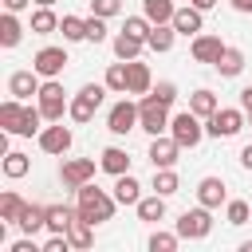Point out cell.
Returning <instances> with one entry per match:
<instances>
[{
  "label": "cell",
  "instance_id": "ee69618b",
  "mask_svg": "<svg viewBox=\"0 0 252 252\" xmlns=\"http://www.w3.org/2000/svg\"><path fill=\"white\" fill-rule=\"evenodd\" d=\"M12 252H43V248H35V244L24 236V240H16V244H12Z\"/></svg>",
  "mask_w": 252,
  "mask_h": 252
},
{
  "label": "cell",
  "instance_id": "7a4b0ae2",
  "mask_svg": "<svg viewBox=\"0 0 252 252\" xmlns=\"http://www.w3.org/2000/svg\"><path fill=\"white\" fill-rule=\"evenodd\" d=\"M138 130H146L150 138L165 134L169 130V106L161 98H154V94H142L138 98Z\"/></svg>",
  "mask_w": 252,
  "mask_h": 252
},
{
  "label": "cell",
  "instance_id": "4dcf8cb0",
  "mask_svg": "<svg viewBox=\"0 0 252 252\" xmlns=\"http://www.w3.org/2000/svg\"><path fill=\"white\" fill-rule=\"evenodd\" d=\"M0 169H4V177L20 181V177L32 169V158H28V154H20V150H8V154H4V161H0Z\"/></svg>",
  "mask_w": 252,
  "mask_h": 252
},
{
  "label": "cell",
  "instance_id": "e0dca14e",
  "mask_svg": "<svg viewBox=\"0 0 252 252\" xmlns=\"http://www.w3.org/2000/svg\"><path fill=\"white\" fill-rule=\"evenodd\" d=\"M98 169H106L110 177H122V173H130V154L118 150V146H106L98 154Z\"/></svg>",
  "mask_w": 252,
  "mask_h": 252
},
{
  "label": "cell",
  "instance_id": "5bb4252c",
  "mask_svg": "<svg viewBox=\"0 0 252 252\" xmlns=\"http://www.w3.org/2000/svg\"><path fill=\"white\" fill-rule=\"evenodd\" d=\"M169 24L177 28V35H201V28H205V12L193 8V4H181V8L173 12Z\"/></svg>",
  "mask_w": 252,
  "mask_h": 252
},
{
  "label": "cell",
  "instance_id": "9a60e30c",
  "mask_svg": "<svg viewBox=\"0 0 252 252\" xmlns=\"http://www.w3.org/2000/svg\"><path fill=\"white\" fill-rule=\"evenodd\" d=\"M220 51H224V43H220V35H193V47H189V55L197 59V63H209V67H217V59H220Z\"/></svg>",
  "mask_w": 252,
  "mask_h": 252
},
{
  "label": "cell",
  "instance_id": "7c38bea8",
  "mask_svg": "<svg viewBox=\"0 0 252 252\" xmlns=\"http://www.w3.org/2000/svg\"><path fill=\"white\" fill-rule=\"evenodd\" d=\"M39 79H43V75H39L35 67H32V71H12V75H8V94L20 98V102H28L32 94H39V87H43Z\"/></svg>",
  "mask_w": 252,
  "mask_h": 252
},
{
  "label": "cell",
  "instance_id": "f35d334b",
  "mask_svg": "<svg viewBox=\"0 0 252 252\" xmlns=\"http://www.w3.org/2000/svg\"><path fill=\"white\" fill-rule=\"evenodd\" d=\"M177 244H181V232H177V228H173V232H154V236H150V252H173Z\"/></svg>",
  "mask_w": 252,
  "mask_h": 252
},
{
  "label": "cell",
  "instance_id": "816d5d0a",
  "mask_svg": "<svg viewBox=\"0 0 252 252\" xmlns=\"http://www.w3.org/2000/svg\"><path fill=\"white\" fill-rule=\"evenodd\" d=\"M240 252H252V240H244V244H240Z\"/></svg>",
  "mask_w": 252,
  "mask_h": 252
},
{
  "label": "cell",
  "instance_id": "ffe728a7",
  "mask_svg": "<svg viewBox=\"0 0 252 252\" xmlns=\"http://www.w3.org/2000/svg\"><path fill=\"white\" fill-rule=\"evenodd\" d=\"M114 201H118V205H138V201H142V185H138L134 173L114 177Z\"/></svg>",
  "mask_w": 252,
  "mask_h": 252
},
{
  "label": "cell",
  "instance_id": "f546056e",
  "mask_svg": "<svg viewBox=\"0 0 252 252\" xmlns=\"http://www.w3.org/2000/svg\"><path fill=\"white\" fill-rule=\"evenodd\" d=\"M43 122H47V118H43V110L24 102V114H20V126H16V134H20V138H32V134H39V130H43Z\"/></svg>",
  "mask_w": 252,
  "mask_h": 252
},
{
  "label": "cell",
  "instance_id": "ab89813d",
  "mask_svg": "<svg viewBox=\"0 0 252 252\" xmlns=\"http://www.w3.org/2000/svg\"><path fill=\"white\" fill-rule=\"evenodd\" d=\"M87 39L91 43H102L106 39V16H94V12L87 16Z\"/></svg>",
  "mask_w": 252,
  "mask_h": 252
},
{
  "label": "cell",
  "instance_id": "e575fe53",
  "mask_svg": "<svg viewBox=\"0 0 252 252\" xmlns=\"http://www.w3.org/2000/svg\"><path fill=\"white\" fill-rule=\"evenodd\" d=\"M20 114H24V102H20V98H8V102H0V126H4V134H16V126H20Z\"/></svg>",
  "mask_w": 252,
  "mask_h": 252
},
{
  "label": "cell",
  "instance_id": "b9f144b4",
  "mask_svg": "<svg viewBox=\"0 0 252 252\" xmlns=\"http://www.w3.org/2000/svg\"><path fill=\"white\" fill-rule=\"evenodd\" d=\"M150 94H154V98H161L165 106H173V102H177V87H173L169 79H161V83H158V87H154Z\"/></svg>",
  "mask_w": 252,
  "mask_h": 252
},
{
  "label": "cell",
  "instance_id": "3957f363",
  "mask_svg": "<svg viewBox=\"0 0 252 252\" xmlns=\"http://www.w3.org/2000/svg\"><path fill=\"white\" fill-rule=\"evenodd\" d=\"M169 134H173V142H177L181 150H193V146H201V138H205V118L193 114V110H181V114L169 118Z\"/></svg>",
  "mask_w": 252,
  "mask_h": 252
},
{
  "label": "cell",
  "instance_id": "f1b7e54d",
  "mask_svg": "<svg viewBox=\"0 0 252 252\" xmlns=\"http://www.w3.org/2000/svg\"><path fill=\"white\" fill-rule=\"evenodd\" d=\"M189 110H193V114H201V118H213V114L220 110V102H217V94H213V91H205V87H201V91H193V94H189Z\"/></svg>",
  "mask_w": 252,
  "mask_h": 252
},
{
  "label": "cell",
  "instance_id": "7402d4cb",
  "mask_svg": "<svg viewBox=\"0 0 252 252\" xmlns=\"http://www.w3.org/2000/svg\"><path fill=\"white\" fill-rule=\"evenodd\" d=\"M134 209H138V220H146V224H158V220L165 217V197H161V193H150V197H142Z\"/></svg>",
  "mask_w": 252,
  "mask_h": 252
},
{
  "label": "cell",
  "instance_id": "8fae6325",
  "mask_svg": "<svg viewBox=\"0 0 252 252\" xmlns=\"http://www.w3.org/2000/svg\"><path fill=\"white\" fill-rule=\"evenodd\" d=\"M67 63H71V59H67V51H63V47H39V51H35V59H32V67H35L43 79H59Z\"/></svg>",
  "mask_w": 252,
  "mask_h": 252
},
{
  "label": "cell",
  "instance_id": "5b68a950",
  "mask_svg": "<svg viewBox=\"0 0 252 252\" xmlns=\"http://www.w3.org/2000/svg\"><path fill=\"white\" fill-rule=\"evenodd\" d=\"M102 94H106V83H87L75 98H71V122H91L94 118V110L102 106Z\"/></svg>",
  "mask_w": 252,
  "mask_h": 252
},
{
  "label": "cell",
  "instance_id": "f6af8a7d",
  "mask_svg": "<svg viewBox=\"0 0 252 252\" xmlns=\"http://www.w3.org/2000/svg\"><path fill=\"white\" fill-rule=\"evenodd\" d=\"M240 110H244V114H252V87H244V91H240Z\"/></svg>",
  "mask_w": 252,
  "mask_h": 252
},
{
  "label": "cell",
  "instance_id": "74e56055",
  "mask_svg": "<svg viewBox=\"0 0 252 252\" xmlns=\"http://www.w3.org/2000/svg\"><path fill=\"white\" fill-rule=\"evenodd\" d=\"M224 220L236 224V228L248 224V220H252V205H248V201H224Z\"/></svg>",
  "mask_w": 252,
  "mask_h": 252
},
{
  "label": "cell",
  "instance_id": "d4e9b609",
  "mask_svg": "<svg viewBox=\"0 0 252 252\" xmlns=\"http://www.w3.org/2000/svg\"><path fill=\"white\" fill-rule=\"evenodd\" d=\"M244 63H248V59H244V51H240V47H224V51H220V59H217V71H220L224 79H236V75L244 71Z\"/></svg>",
  "mask_w": 252,
  "mask_h": 252
},
{
  "label": "cell",
  "instance_id": "2e32d148",
  "mask_svg": "<svg viewBox=\"0 0 252 252\" xmlns=\"http://www.w3.org/2000/svg\"><path fill=\"white\" fill-rule=\"evenodd\" d=\"M224 201H228V189H224L220 177H201V181H197V205H205V209H220Z\"/></svg>",
  "mask_w": 252,
  "mask_h": 252
},
{
  "label": "cell",
  "instance_id": "6da1fadb",
  "mask_svg": "<svg viewBox=\"0 0 252 252\" xmlns=\"http://www.w3.org/2000/svg\"><path fill=\"white\" fill-rule=\"evenodd\" d=\"M114 193H106V189H98L94 181H87V185H79L75 189V209H79V217H87L91 224H102V220H110L114 217Z\"/></svg>",
  "mask_w": 252,
  "mask_h": 252
},
{
  "label": "cell",
  "instance_id": "836d02e7",
  "mask_svg": "<svg viewBox=\"0 0 252 252\" xmlns=\"http://www.w3.org/2000/svg\"><path fill=\"white\" fill-rule=\"evenodd\" d=\"M24 209H28V201H24L20 193H12V189H8V193H0V220H12V224H16Z\"/></svg>",
  "mask_w": 252,
  "mask_h": 252
},
{
  "label": "cell",
  "instance_id": "681fc988",
  "mask_svg": "<svg viewBox=\"0 0 252 252\" xmlns=\"http://www.w3.org/2000/svg\"><path fill=\"white\" fill-rule=\"evenodd\" d=\"M193 8H201V12H209V8H217V0H189Z\"/></svg>",
  "mask_w": 252,
  "mask_h": 252
},
{
  "label": "cell",
  "instance_id": "8992f818",
  "mask_svg": "<svg viewBox=\"0 0 252 252\" xmlns=\"http://www.w3.org/2000/svg\"><path fill=\"white\" fill-rule=\"evenodd\" d=\"M177 232H181V240H205L213 232V209H205V205L185 209L177 217Z\"/></svg>",
  "mask_w": 252,
  "mask_h": 252
},
{
  "label": "cell",
  "instance_id": "ac0fdd59",
  "mask_svg": "<svg viewBox=\"0 0 252 252\" xmlns=\"http://www.w3.org/2000/svg\"><path fill=\"white\" fill-rule=\"evenodd\" d=\"M173 39H177V28H173V24H154L150 35H146V47L158 51V55H165V51L173 47Z\"/></svg>",
  "mask_w": 252,
  "mask_h": 252
},
{
  "label": "cell",
  "instance_id": "ba28073f",
  "mask_svg": "<svg viewBox=\"0 0 252 252\" xmlns=\"http://www.w3.org/2000/svg\"><path fill=\"white\" fill-rule=\"evenodd\" d=\"M106 130L110 134H130V130H138V102H130V98H122V102H114L110 106V114H106Z\"/></svg>",
  "mask_w": 252,
  "mask_h": 252
},
{
  "label": "cell",
  "instance_id": "7dc6e473",
  "mask_svg": "<svg viewBox=\"0 0 252 252\" xmlns=\"http://www.w3.org/2000/svg\"><path fill=\"white\" fill-rule=\"evenodd\" d=\"M236 12H244V16H252V0H228Z\"/></svg>",
  "mask_w": 252,
  "mask_h": 252
},
{
  "label": "cell",
  "instance_id": "9c48e42d",
  "mask_svg": "<svg viewBox=\"0 0 252 252\" xmlns=\"http://www.w3.org/2000/svg\"><path fill=\"white\" fill-rule=\"evenodd\" d=\"M71 142H75V134H71V126H63V122L39 130V150L51 154V158H63V154L71 150Z\"/></svg>",
  "mask_w": 252,
  "mask_h": 252
},
{
  "label": "cell",
  "instance_id": "d6a6232c",
  "mask_svg": "<svg viewBox=\"0 0 252 252\" xmlns=\"http://www.w3.org/2000/svg\"><path fill=\"white\" fill-rule=\"evenodd\" d=\"M32 32H35V35H51V32H59V16H55V8H35V12H32Z\"/></svg>",
  "mask_w": 252,
  "mask_h": 252
},
{
  "label": "cell",
  "instance_id": "d6986e66",
  "mask_svg": "<svg viewBox=\"0 0 252 252\" xmlns=\"http://www.w3.org/2000/svg\"><path fill=\"white\" fill-rule=\"evenodd\" d=\"M126 63H130V87H126V94H150V91H154V75H150V67L138 63V59H126Z\"/></svg>",
  "mask_w": 252,
  "mask_h": 252
},
{
  "label": "cell",
  "instance_id": "8d00e7d4",
  "mask_svg": "<svg viewBox=\"0 0 252 252\" xmlns=\"http://www.w3.org/2000/svg\"><path fill=\"white\" fill-rule=\"evenodd\" d=\"M181 189V177L173 173V169H154V193H161V197H173Z\"/></svg>",
  "mask_w": 252,
  "mask_h": 252
},
{
  "label": "cell",
  "instance_id": "83f0119b",
  "mask_svg": "<svg viewBox=\"0 0 252 252\" xmlns=\"http://www.w3.org/2000/svg\"><path fill=\"white\" fill-rule=\"evenodd\" d=\"M24 39V24L16 20V12H4L0 16V47H16Z\"/></svg>",
  "mask_w": 252,
  "mask_h": 252
},
{
  "label": "cell",
  "instance_id": "603a6c76",
  "mask_svg": "<svg viewBox=\"0 0 252 252\" xmlns=\"http://www.w3.org/2000/svg\"><path fill=\"white\" fill-rule=\"evenodd\" d=\"M20 232H28V236H35L39 228H47V205H28L24 213H20Z\"/></svg>",
  "mask_w": 252,
  "mask_h": 252
},
{
  "label": "cell",
  "instance_id": "484cf974",
  "mask_svg": "<svg viewBox=\"0 0 252 252\" xmlns=\"http://www.w3.org/2000/svg\"><path fill=\"white\" fill-rule=\"evenodd\" d=\"M75 217H79V209H71V205H47V232H67Z\"/></svg>",
  "mask_w": 252,
  "mask_h": 252
},
{
  "label": "cell",
  "instance_id": "52a82bcc",
  "mask_svg": "<svg viewBox=\"0 0 252 252\" xmlns=\"http://www.w3.org/2000/svg\"><path fill=\"white\" fill-rule=\"evenodd\" d=\"M244 130V110H232V106H220L213 118H205V134L213 138H236Z\"/></svg>",
  "mask_w": 252,
  "mask_h": 252
},
{
  "label": "cell",
  "instance_id": "44dd1931",
  "mask_svg": "<svg viewBox=\"0 0 252 252\" xmlns=\"http://www.w3.org/2000/svg\"><path fill=\"white\" fill-rule=\"evenodd\" d=\"M102 83H106V91L126 94V87H130V63H126V59L110 63V67H106V75H102Z\"/></svg>",
  "mask_w": 252,
  "mask_h": 252
},
{
  "label": "cell",
  "instance_id": "4fadbf2b",
  "mask_svg": "<svg viewBox=\"0 0 252 252\" xmlns=\"http://www.w3.org/2000/svg\"><path fill=\"white\" fill-rule=\"evenodd\" d=\"M177 154H181V146L173 142V134H169V138L158 134V138L150 142V154H146V158L154 161V169H173V165H177Z\"/></svg>",
  "mask_w": 252,
  "mask_h": 252
},
{
  "label": "cell",
  "instance_id": "7bdbcfd3",
  "mask_svg": "<svg viewBox=\"0 0 252 252\" xmlns=\"http://www.w3.org/2000/svg\"><path fill=\"white\" fill-rule=\"evenodd\" d=\"M91 12L110 20V16H118V12H122V0H91Z\"/></svg>",
  "mask_w": 252,
  "mask_h": 252
},
{
  "label": "cell",
  "instance_id": "4316f807",
  "mask_svg": "<svg viewBox=\"0 0 252 252\" xmlns=\"http://www.w3.org/2000/svg\"><path fill=\"white\" fill-rule=\"evenodd\" d=\"M67 240H71V248H91L94 244V224L87 217H75L71 228H67Z\"/></svg>",
  "mask_w": 252,
  "mask_h": 252
},
{
  "label": "cell",
  "instance_id": "60d3db41",
  "mask_svg": "<svg viewBox=\"0 0 252 252\" xmlns=\"http://www.w3.org/2000/svg\"><path fill=\"white\" fill-rule=\"evenodd\" d=\"M150 28H154V24H150V16H146V12H142V16H126V32H130V35L146 39V35H150Z\"/></svg>",
  "mask_w": 252,
  "mask_h": 252
},
{
  "label": "cell",
  "instance_id": "f907efd6",
  "mask_svg": "<svg viewBox=\"0 0 252 252\" xmlns=\"http://www.w3.org/2000/svg\"><path fill=\"white\" fill-rule=\"evenodd\" d=\"M35 8H55V0H35Z\"/></svg>",
  "mask_w": 252,
  "mask_h": 252
},
{
  "label": "cell",
  "instance_id": "d590c367",
  "mask_svg": "<svg viewBox=\"0 0 252 252\" xmlns=\"http://www.w3.org/2000/svg\"><path fill=\"white\" fill-rule=\"evenodd\" d=\"M59 32H63L67 43H79V39H87V20L83 16H63L59 20Z\"/></svg>",
  "mask_w": 252,
  "mask_h": 252
},
{
  "label": "cell",
  "instance_id": "30bf717a",
  "mask_svg": "<svg viewBox=\"0 0 252 252\" xmlns=\"http://www.w3.org/2000/svg\"><path fill=\"white\" fill-rule=\"evenodd\" d=\"M59 181H63L67 189H79V185L94 181V158H67V161L59 165Z\"/></svg>",
  "mask_w": 252,
  "mask_h": 252
},
{
  "label": "cell",
  "instance_id": "cb8c5ba5",
  "mask_svg": "<svg viewBox=\"0 0 252 252\" xmlns=\"http://www.w3.org/2000/svg\"><path fill=\"white\" fill-rule=\"evenodd\" d=\"M142 51H146V39H138V35H130L126 28H122V32L114 35V55H118V59H138Z\"/></svg>",
  "mask_w": 252,
  "mask_h": 252
},
{
  "label": "cell",
  "instance_id": "bcb514c9",
  "mask_svg": "<svg viewBox=\"0 0 252 252\" xmlns=\"http://www.w3.org/2000/svg\"><path fill=\"white\" fill-rule=\"evenodd\" d=\"M28 4H35V0H4V12H24Z\"/></svg>",
  "mask_w": 252,
  "mask_h": 252
},
{
  "label": "cell",
  "instance_id": "c3c4849f",
  "mask_svg": "<svg viewBox=\"0 0 252 252\" xmlns=\"http://www.w3.org/2000/svg\"><path fill=\"white\" fill-rule=\"evenodd\" d=\"M240 165H244V169H252V146H244V150H240Z\"/></svg>",
  "mask_w": 252,
  "mask_h": 252
},
{
  "label": "cell",
  "instance_id": "277c9868",
  "mask_svg": "<svg viewBox=\"0 0 252 252\" xmlns=\"http://www.w3.org/2000/svg\"><path fill=\"white\" fill-rule=\"evenodd\" d=\"M39 110H43V118L47 122H63V114L71 110V102H67V91H63V83L59 79H43V87H39Z\"/></svg>",
  "mask_w": 252,
  "mask_h": 252
},
{
  "label": "cell",
  "instance_id": "1f68e13d",
  "mask_svg": "<svg viewBox=\"0 0 252 252\" xmlns=\"http://www.w3.org/2000/svg\"><path fill=\"white\" fill-rule=\"evenodd\" d=\"M142 12L150 16V24H169L177 12V0H142Z\"/></svg>",
  "mask_w": 252,
  "mask_h": 252
}]
</instances>
